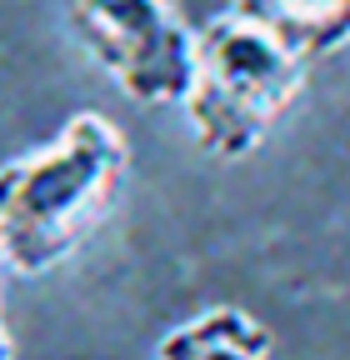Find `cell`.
<instances>
[{
	"label": "cell",
	"instance_id": "obj_1",
	"mask_svg": "<svg viewBox=\"0 0 350 360\" xmlns=\"http://www.w3.org/2000/svg\"><path fill=\"white\" fill-rule=\"evenodd\" d=\"M130 146L101 110H75L46 146L0 165V265L46 276L65 265L125 191Z\"/></svg>",
	"mask_w": 350,
	"mask_h": 360
},
{
	"label": "cell",
	"instance_id": "obj_2",
	"mask_svg": "<svg viewBox=\"0 0 350 360\" xmlns=\"http://www.w3.org/2000/svg\"><path fill=\"white\" fill-rule=\"evenodd\" d=\"M305 60L250 20L221 11L195 30V65L181 96L186 130L210 160H245L305 96Z\"/></svg>",
	"mask_w": 350,
	"mask_h": 360
},
{
	"label": "cell",
	"instance_id": "obj_3",
	"mask_svg": "<svg viewBox=\"0 0 350 360\" xmlns=\"http://www.w3.org/2000/svg\"><path fill=\"white\" fill-rule=\"evenodd\" d=\"M65 20L120 96L136 105H181L195 65V30L170 0H65Z\"/></svg>",
	"mask_w": 350,
	"mask_h": 360
},
{
	"label": "cell",
	"instance_id": "obj_4",
	"mask_svg": "<svg viewBox=\"0 0 350 360\" xmlns=\"http://www.w3.org/2000/svg\"><path fill=\"white\" fill-rule=\"evenodd\" d=\"M226 11L266 30L305 65L350 45V0H231Z\"/></svg>",
	"mask_w": 350,
	"mask_h": 360
},
{
	"label": "cell",
	"instance_id": "obj_5",
	"mask_svg": "<svg viewBox=\"0 0 350 360\" xmlns=\"http://www.w3.org/2000/svg\"><path fill=\"white\" fill-rule=\"evenodd\" d=\"M276 340L245 305H205L170 326L155 345V360H271Z\"/></svg>",
	"mask_w": 350,
	"mask_h": 360
},
{
	"label": "cell",
	"instance_id": "obj_6",
	"mask_svg": "<svg viewBox=\"0 0 350 360\" xmlns=\"http://www.w3.org/2000/svg\"><path fill=\"white\" fill-rule=\"evenodd\" d=\"M0 360H15V345H11V330H6V321H0Z\"/></svg>",
	"mask_w": 350,
	"mask_h": 360
}]
</instances>
